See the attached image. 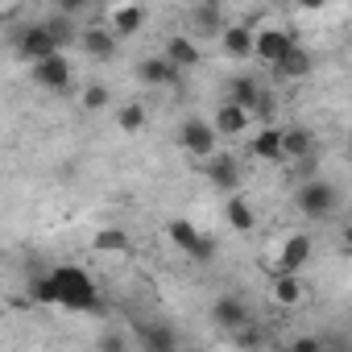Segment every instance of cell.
<instances>
[{"instance_id": "33", "label": "cell", "mask_w": 352, "mask_h": 352, "mask_svg": "<svg viewBox=\"0 0 352 352\" xmlns=\"http://www.w3.org/2000/svg\"><path fill=\"white\" fill-rule=\"evenodd\" d=\"M298 5H302V9H323L327 0H298Z\"/></svg>"}, {"instance_id": "7", "label": "cell", "mask_w": 352, "mask_h": 352, "mask_svg": "<svg viewBox=\"0 0 352 352\" xmlns=\"http://www.w3.org/2000/svg\"><path fill=\"white\" fill-rule=\"evenodd\" d=\"M290 46H294L290 30H282V25H253V58H261V63H278Z\"/></svg>"}, {"instance_id": "13", "label": "cell", "mask_w": 352, "mask_h": 352, "mask_svg": "<svg viewBox=\"0 0 352 352\" xmlns=\"http://www.w3.org/2000/svg\"><path fill=\"white\" fill-rule=\"evenodd\" d=\"M212 129H216L220 137H241V133H249V129H253V112H245L241 104L224 100V104H220V112H216V120H212Z\"/></svg>"}, {"instance_id": "34", "label": "cell", "mask_w": 352, "mask_h": 352, "mask_svg": "<svg viewBox=\"0 0 352 352\" xmlns=\"http://www.w3.org/2000/svg\"><path fill=\"white\" fill-rule=\"evenodd\" d=\"M204 5H216V9H224V0H204Z\"/></svg>"}, {"instance_id": "31", "label": "cell", "mask_w": 352, "mask_h": 352, "mask_svg": "<svg viewBox=\"0 0 352 352\" xmlns=\"http://www.w3.org/2000/svg\"><path fill=\"white\" fill-rule=\"evenodd\" d=\"M290 352H319V340H315V336H302V340L290 344Z\"/></svg>"}, {"instance_id": "18", "label": "cell", "mask_w": 352, "mask_h": 352, "mask_svg": "<svg viewBox=\"0 0 352 352\" xmlns=\"http://www.w3.org/2000/svg\"><path fill=\"white\" fill-rule=\"evenodd\" d=\"M228 100L232 104H241L245 112H265V91H261V83L253 79V75H236L232 79V91H228Z\"/></svg>"}, {"instance_id": "29", "label": "cell", "mask_w": 352, "mask_h": 352, "mask_svg": "<svg viewBox=\"0 0 352 352\" xmlns=\"http://www.w3.org/2000/svg\"><path fill=\"white\" fill-rule=\"evenodd\" d=\"M30 298H34V302L54 307V278H50V274H38V278L30 282Z\"/></svg>"}, {"instance_id": "25", "label": "cell", "mask_w": 352, "mask_h": 352, "mask_svg": "<svg viewBox=\"0 0 352 352\" xmlns=\"http://www.w3.org/2000/svg\"><path fill=\"white\" fill-rule=\"evenodd\" d=\"M42 25H46V34H50V42H54V46H58V50H67V46H71V42H75V38H79V34H75V25H71V17H67V13H58V17H50V21H42Z\"/></svg>"}, {"instance_id": "19", "label": "cell", "mask_w": 352, "mask_h": 352, "mask_svg": "<svg viewBox=\"0 0 352 352\" xmlns=\"http://www.w3.org/2000/svg\"><path fill=\"white\" fill-rule=\"evenodd\" d=\"M249 153H253V157H261V162H282V124L265 120V129H257V133H253Z\"/></svg>"}, {"instance_id": "11", "label": "cell", "mask_w": 352, "mask_h": 352, "mask_svg": "<svg viewBox=\"0 0 352 352\" xmlns=\"http://www.w3.org/2000/svg\"><path fill=\"white\" fill-rule=\"evenodd\" d=\"M220 50H224L232 63L253 58V25H249V21H224V30H220Z\"/></svg>"}, {"instance_id": "28", "label": "cell", "mask_w": 352, "mask_h": 352, "mask_svg": "<svg viewBox=\"0 0 352 352\" xmlns=\"http://www.w3.org/2000/svg\"><path fill=\"white\" fill-rule=\"evenodd\" d=\"M141 344L153 348V352H170L174 344H179V336H174L170 327H157V323H153V327H141Z\"/></svg>"}, {"instance_id": "10", "label": "cell", "mask_w": 352, "mask_h": 352, "mask_svg": "<svg viewBox=\"0 0 352 352\" xmlns=\"http://www.w3.org/2000/svg\"><path fill=\"white\" fill-rule=\"evenodd\" d=\"M208 162V183L216 187V191H241V162H236V153H208L204 157Z\"/></svg>"}, {"instance_id": "30", "label": "cell", "mask_w": 352, "mask_h": 352, "mask_svg": "<svg viewBox=\"0 0 352 352\" xmlns=\"http://www.w3.org/2000/svg\"><path fill=\"white\" fill-rule=\"evenodd\" d=\"M96 5V0H58V9L67 13V17H75V13H87Z\"/></svg>"}, {"instance_id": "8", "label": "cell", "mask_w": 352, "mask_h": 352, "mask_svg": "<svg viewBox=\"0 0 352 352\" xmlns=\"http://www.w3.org/2000/svg\"><path fill=\"white\" fill-rule=\"evenodd\" d=\"M104 25H108L116 38H133V34H141V25H145V9L137 5V0H112Z\"/></svg>"}, {"instance_id": "22", "label": "cell", "mask_w": 352, "mask_h": 352, "mask_svg": "<svg viewBox=\"0 0 352 352\" xmlns=\"http://www.w3.org/2000/svg\"><path fill=\"white\" fill-rule=\"evenodd\" d=\"M212 319H216L220 327H245V323H249V302L236 298V294H224V298H216Z\"/></svg>"}, {"instance_id": "12", "label": "cell", "mask_w": 352, "mask_h": 352, "mask_svg": "<svg viewBox=\"0 0 352 352\" xmlns=\"http://www.w3.org/2000/svg\"><path fill=\"white\" fill-rule=\"evenodd\" d=\"M58 46L50 42V34H46V25H30V30H21V38H17V58L21 63H42L46 54H54Z\"/></svg>"}, {"instance_id": "24", "label": "cell", "mask_w": 352, "mask_h": 352, "mask_svg": "<svg viewBox=\"0 0 352 352\" xmlns=\"http://www.w3.org/2000/svg\"><path fill=\"white\" fill-rule=\"evenodd\" d=\"M91 249L96 253H108V257H124L129 253V232L124 228H100L91 236Z\"/></svg>"}, {"instance_id": "26", "label": "cell", "mask_w": 352, "mask_h": 352, "mask_svg": "<svg viewBox=\"0 0 352 352\" xmlns=\"http://www.w3.org/2000/svg\"><path fill=\"white\" fill-rule=\"evenodd\" d=\"M145 120H149V112H145V104H120V112H116V124H120V133H141L145 129Z\"/></svg>"}, {"instance_id": "17", "label": "cell", "mask_w": 352, "mask_h": 352, "mask_svg": "<svg viewBox=\"0 0 352 352\" xmlns=\"http://www.w3.org/2000/svg\"><path fill=\"white\" fill-rule=\"evenodd\" d=\"M224 220H228V228H232V232H253V224H257V208H253V199H249V195H241V191H228Z\"/></svg>"}, {"instance_id": "5", "label": "cell", "mask_w": 352, "mask_h": 352, "mask_svg": "<svg viewBox=\"0 0 352 352\" xmlns=\"http://www.w3.org/2000/svg\"><path fill=\"white\" fill-rule=\"evenodd\" d=\"M166 236L179 245L187 257H195V261H208V257H212V236H204L191 220H170V224H166Z\"/></svg>"}, {"instance_id": "27", "label": "cell", "mask_w": 352, "mask_h": 352, "mask_svg": "<svg viewBox=\"0 0 352 352\" xmlns=\"http://www.w3.org/2000/svg\"><path fill=\"white\" fill-rule=\"evenodd\" d=\"M108 104H112V91H108L104 83H87V87L79 91V108H83V112H104Z\"/></svg>"}, {"instance_id": "4", "label": "cell", "mask_w": 352, "mask_h": 352, "mask_svg": "<svg viewBox=\"0 0 352 352\" xmlns=\"http://www.w3.org/2000/svg\"><path fill=\"white\" fill-rule=\"evenodd\" d=\"M179 145L191 153V157H208V153H216V145H220V133L212 129V120H199V116H191V120H183V129H179Z\"/></svg>"}, {"instance_id": "20", "label": "cell", "mask_w": 352, "mask_h": 352, "mask_svg": "<svg viewBox=\"0 0 352 352\" xmlns=\"http://www.w3.org/2000/svg\"><path fill=\"white\" fill-rule=\"evenodd\" d=\"M315 133L311 129H282V162H311Z\"/></svg>"}, {"instance_id": "6", "label": "cell", "mask_w": 352, "mask_h": 352, "mask_svg": "<svg viewBox=\"0 0 352 352\" xmlns=\"http://www.w3.org/2000/svg\"><path fill=\"white\" fill-rule=\"evenodd\" d=\"M75 42H79V50H83L87 58H96V63H108V58L120 50V38H116L104 21H91L87 30H79V38H75Z\"/></svg>"}, {"instance_id": "23", "label": "cell", "mask_w": 352, "mask_h": 352, "mask_svg": "<svg viewBox=\"0 0 352 352\" xmlns=\"http://www.w3.org/2000/svg\"><path fill=\"white\" fill-rule=\"evenodd\" d=\"M191 30H195L199 38H220V30H224V13H220L216 5H204V0H199V9L191 13Z\"/></svg>"}, {"instance_id": "14", "label": "cell", "mask_w": 352, "mask_h": 352, "mask_svg": "<svg viewBox=\"0 0 352 352\" xmlns=\"http://www.w3.org/2000/svg\"><path fill=\"white\" fill-rule=\"evenodd\" d=\"M270 298H274V307H282V311H294V307H302V298H307V286H302V278H298V274H274Z\"/></svg>"}, {"instance_id": "32", "label": "cell", "mask_w": 352, "mask_h": 352, "mask_svg": "<svg viewBox=\"0 0 352 352\" xmlns=\"http://www.w3.org/2000/svg\"><path fill=\"white\" fill-rule=\"evenodd\" d=\"M236 344H261V331H253V327H245V331L236 336Z\"/></svg>"}, {"instance_id": "35", "label": "cell", "mask_w": 352, "mask_h": 352, "mask_svg": "<svg viewBox=\"0 0 352 352\" xmlns=\"http://www.w3.org/2000/svg\"><path fill=\"white\" fill-rule=\"evenodd\" d=\"M0 5H9V0H0Z\"/></svg>"}, {"instance_id": "16", "label": "cell", "mask_w": 352, "mask_h": 352, "mask_svg": "<svg viewBox=\"0 0 352 352\" xmlns=\"http://www.w3.org/2000/svg\"><path fill=\"white\" fill-rule=\"evenodd\" d=\"M270 71H274V79H282V83L307 79V75H311V54H307L302 46H290L278 63H270Z\"/></svg>"}, {"instance_id": "2", "label": "cell", "mask_w": 352, "mask_h": 352, "mask_svg": "<svg viewBox=\"0 0 352 352\" xmlns=\"http://www.w3.org/2000/svg\"><path fill=\"white\" fill-rule=\"evenodd\" d=\"M294 208L307 216V220H331L340 212V187L327 183V179H307L298 191H294Z\"/></svg>"}, {"instance_id": "9", "label": "cell", "mask_w": 352, "mask_h": 352, "mask_svg": "<svg viewBox=\"0 0 352 352\" xmlns=\"http://www.w3.org/2000/svg\"><path fill=\"white\" fill-rule=\"evenodd\" d=\"M311 236L307 232H290L282 245H278V261H274V274H298L307 261H311Z\"/></svg>"}, {"instance_id": "3", "label": "cell", "mask_w": 352, "mask_h": 352, "mask_svg": "<svg viewBox=\"0 0 352 352\" xmlns=\"http://www.w3.org/2000/svg\"><path fill=\"white\" fill-rule=\"evenodd\" d=\"M30 71H34V83H38V87H46V91H67V87L75 83V67H71V58H67L63 50L46 54V58H42V63H34Z\"/></svg>"}, {"instance_id": "21", "label": "cell", "mask_w": 352, "mask_h": 352, "mask_svg": "<svg viewBox=\"0 0 352 352\" xmlns=\"http://www.w3.org/2000/svg\"><path fill=\"white\" fill-rule=\"evenodd\" d=\"M179 71H191V67H199V42L195 38H187V34H174L170 42H166V50H162Z\"/></svg>"}, {"instance_id": "15", "label": "cell", "mask_w": 352, "mask_h": 352, "mask_svg": "<svg viewBox=\"0 0 352 352\" xmlns=\"http://www.w3.org/2000/svg\"><path fill=\"white\" fill-rule=\"evenodd\" d=\"M179 75H183V71L174 67L166 54H153V58H141V63H137V79H141L145 87H166V83H174Z\"/></svg>"}, {"instance_id": "1", "label": "cell", "mask_w": 352, "mask_h": 352, "mask_svg": "<svg viewBox=\"0 0 352 352\" xmlns=\"http://www.w3.org/2000/svg\"><path fill=\"white\" fill-rule=\"evenodd\" d=\"M54 278V307L67 311H96V282L87 278V270L79 265H58L50 270Z\"/></svg>"}]
</instances>
